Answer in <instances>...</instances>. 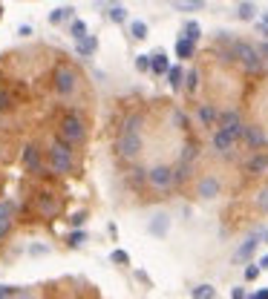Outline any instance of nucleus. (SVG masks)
Returning <instances> with one entry per match:
<instances>
[{
	"instance_id": "f257e3e1",
	"label": "nucleus",
	"mask_w": 268,
	"mask_h": 299,
	"mask_svg": "<svg viewBox=\"0 0 268 299\" xmlns=\"http://www.w3.org/2000/svg\"><path fill=\"white\" fill-rule=\"evenodd\" d=\"M139 127H142V115H127L124 127H121V135L116 141L118 156L124 161L139 159V153H142V132H139Z\"/></svg>"
},
{
	"instance_id": "f03ea898",
	"label": "nucleus",
	"mask_w": 268,
	"mask_h": 299,
	"mask_svg": "<svg viewBox=\"0 0 268 299\" xmlns=\"http://www.w3.org/2000/svg\"><path fill=\"white\" fill-rule=\"evenodd\" d=\"M49 167H52L58 176L72 173V144L70 141H63L61 135L49 144Z\"/></svg>"
},
{
	"instance_id": "7ed1b4c3",
	"label": "nucleus",
	"mask_w": 268,
	"mask_h": 299,
	"mask_svg": "<svg viewBox=\"0 0 268 299\" xmlns=\"http://www.w3.org/2000/svg\"><path fill=\"white\" fill-rule=\"evenodd\" d=\"M231 58H237L248 72H257L259 66H262V55H259V49H254V46L245 44V41H237V44L231 46Z\"/></svg>"
},
{
	"instance_id": "20e7f679",
	"label": "nucleus",
	"mask_w": 268,
	"mask_h": 299,
	"mask_svg": "<svg viewBox=\"0 0 268 299\" xmlns=\"http://www.w3.org/2000/svg\"><path fill=\"white\" fill-rule=\"evenodd\" d=\"M61 138L70 141L72 147L87 138V127H84V121H81L78 115H63L61 118Z\"/></svg>"
},
{
	"instance_id": "39448f33",
	"label": "nucleus",
	"mask_w": 268,
	"mask_h": 299,
	"mask_svg": "<svg viewBox=\"0 0 268 299\" xmlns=\"http://www.w3.org/2000/svg\"><path fill=\"white\" fill-rule=\"evenodd\" d=\"M147 181H150L153 190H170V187L176 184V173L168 164H156V167L147 170Z\"/></svg>"
},
{
	"instance_id": "423d86ee",
	"label": "nucleus",
	"mask_w": 268,
	"mask_h": 299,
	"mask_svg": "<svg viewBox=\"0 0 268 299\" xmlns=\"http://www.w3.org/2000/svg\"><path fill=\"white\" fill-rule=\"evenodd\" d=\"M78 87V78H75V72L70 66H58L55 69V89H58V95H72Z\"/></svg>"
},
{
	"instance_id": "0eeeda50",
	"label": "nucleus",
	"mask_w": 268,
	"mask_h": 299,
	"mask_svg": "<svg viewBox=\"0 0 268 299\" xmlns=\"http://www.w3.org/2000/svg\"><path fill=\"white\" fill-rule=\"evenodd\" d=\"M219 130L233 135V138H240L242 132H245V124H242L240 113H237V109H228V113L219 115Z\"/></svg>"
},
{
	"instance_id": "6e6552de",
	"label": "nucleus",
	"mask_w": 268,
	"mask_h": 299,
	"mask_svg": "<svg viewBox=\"0 0 268 299\" xmlns=\"http://www.w3.org/2000/svg\"><path fill=\"white\" fill-rule=\"evenodd\" d=\"M35 207H38V213L44 216V219H55L58 213H61V202H58V196L55 193H38V202H35Z\"/></svg>"
},
{
	"instance_id": "1a4fd4ad",
	"label": "nucleus",
	"mask_w": 268,
	"mask_h": 299,
	"mask_svg": "<svg viewBox=\"0 0 268 299\" xmlns=\"http://www.w3.org/2000/svg\"><path fill=\"white\" fill-rule=\"evenodd\" d=\"M219 190H222V184H219V178H216V176H202V178H199V184H196V196H199V199H216Z\"/></svg>"
},
{
	"instance_id": "9d476101",
	"label": "nucleus",
	"mask_w": 268,
	"mask_h": 299,
	"mask_svg": "<svg viewBox=\"0 0 268 299\" xmlns=\"http://www.w3.org/2000/svg\"><path fill=\"white\" fill-rule=\"evenodd\" d=\"M23 167H26L29 173H35V176H41V170H44V164H41V150H38L35 144H26V147H23Z\"/></svg>"
},
{
	"instance_id": "9b49d317",
	"label": "nucleus",
	"mask_w": 268,
	"mask_h": 299,
	"mask_svg": "<svg viewBox=\"0 0 268 299\" xmlns=\"http://www.w3.org/2000/svg\"><path fill=\"white\" fill-rule=\"evenodd\" d=\"M12 216H15V202H12V199H3V202H0V239L12 230Z\"/></svg>"
},
{
	"instance_id": "f8f14e48",
	"label": "nucleus",
	"mask_w": 268,
	"mask_h": 299,
	"mask_svg": "<svg viewBox=\"0 0 268 299\" xmlns=\"http://www.w3.org/2000/svg\"><path fill=\"white\" fill-rule=\"evenodd\" d=\"M259 242H262V236H259V233H257V236H251V239H245V242L237 247V253H233V262L240 265V262H245V259H251V253L257 250Z\"/></svg>"
},
{
	"instance_id": "ddd939ff",
	"label": "nucleus",
	"mask_w": 268,
	"mask_h": 299,
	"mask_svg": "<svg viewBox=\"0 0 268 299\" xmlns=\"http://www.w3.org/2000/svg\"><path fill=\"white\" fill-rule=\"evenodd\" d=\"M233 144H237V138H233V135H228V132H222V130L214 132V150H216V153L228 156V153L233 150Z\"/></svg>"
},
{
	"instance_id": "4468645a",
	"label": "nucleus",
	"mask_w": 268,
	"mask_h": 299,
	"mask_svg": "<svg viewBox=\"0 0 268 299\" xmlns=\"http://www.w3.org/2000/svg\"><path fill=\"white\" fill-rule=\"evenodd\" d=\"M170 69H173V66L168 63V55H164V52L150 55V72H156V75H168Z\"/></svg>"
},
{
	"instance_id": "2eb2a0df",
	"label": "nucleus",
	"mask_w": 268,
	"mask_h": 299,
	"mask_svg": "<svg viewBox=\"0 0 268 299\" xmlns=\"http://www.w3.org/2000/svg\"><path fill=\"white\" fill-rule=\"evenodd\" d=\"M199 121L205 124V127L219 124V113H216V106H211V104H202V106H199Z\"/></svg>"
},
{
	"instance_id": "dca6fc26",
	"label": "nucleus",
	"mask_w": 268,
	"mask_h": 299,
	"mask_svg": "<svg viewBox=\"0 0 268 299\" xmlns=\"http://www.w3.org/2000/svg\"><path fill=\"white\" fill-rule=\"evenodd\" d=\"M245 170H248V173H254V176H257V173H265V170H268V156H265V153L251 156V161L245 164Z\"/></svg>"
},
{
	"instance_id": "f3484780",
	"label": "nucleus",
	"mask_w": 268,
	"mask_h": 299,
	"mask_svg": "<svg viewBox=\"0 0 268 299\" xmlns=\"http://www.w3.org/2000/svg\"><path fill=\"white\" fill-rule=\"evenodd\" d=\"M95 49H98V38H95V35H89V38H84L81 44H75V52H78L81 58H89Z\"/></svg>"
},
{
	"instance_id": "a211bd4d",
	"label": "nucleus",
	"mask_w": 268,
	"mask_h": 299,
	"mask_svg": "<svg viewBox=\"0 0 268 299\" xmlns=\"http://www.w3.org/2000/svg\"><path fill=\"white\" fill-rule=\"evenodd\" d=\"M242 135H245V141H248L254 150L265 144V132L259 130V127H245V132H242Z\"/></svg>"
},
{
	"instance_id": "6ab92c4d",
	"label": "nucleus",
	"mask_w": 268,
	"mask_h": 299,
	"mask_svg": "<svg viewBox=\"0 0 268 299\" xmlns=\"http://www.w3.org/2000/svg\"><path fill=\"white\" fill-rule=\"evenodd\" d=\"M168 228H170V219L164 216V213L153 216V221H150V233H153V236H164V233H168Z\"/></svg>"
},
{
	"instance_id": "aec40b11",
	"label": "nucleus",
	"mask_w": 268,
	"mask_h": 299,
	"mask_svg": "<svg viewBox=\"0 0 268 299\" xmlns=\"http://www.w3.org/2000/svg\"><path fill=\"white\" fill-rule=\"evenodd\" d=\"M190 296L193 299H216V288L214 285H196V288L190 290Z\"/></svg>"
},
{
	"instance_id": "412c9836",
	"label": "nucleus",
	"mask_w": 268,
	"mask_h": 299,
	"mask_svg": "<svg viewBox=\"0 0 268 299\" xmlns=\"http://www.w3.org/2000/svg\"><path fill=\"white\" fill-rule=\"evenodd\" d=\"M193 52H196V44H190L185 38L176 44V58H182V61H185V58H193Z\"/></svg>"
},
{
	"instance_id": "4be33fe9",
	"label": "nucleus",
	"mask_w": 268,
	"mask_h": 299,
	"mask_svg": "<svg viewBox=\"0 0 268 299\" xmlns=\"http://www.w3.org/2000/svg\"><path fill=\"white\" fill-rule=\"evenodd\" d=\"M70 35H72V41H75V44H81L84 38H89L87 35V26H84V20H75V23H72V26H70Z\"/></svg>"
},
{
	"instance_id": "5701e85b",
	"label": "nucleus",
	"mask_w": 268,
	"mask_h": 299,
	"mask_svg": "<svg viewBox=\"0 0 268 299\" xmlns=\"http://www.w3.org/2000/svg\"><path fill=\"white\" fill-rule=\"evenodd\" d=\"M199 32H202V29H199L196 20H188V23H185V41L196 44V41H199Z\"/></svg>"
},
{
	"instance_id": "b1692460",
	"label": "nucleus",
	"mask_w": 268,
	"mask_h": 299,
	"mask_svg": "<svg viewBox=\"0 0 268 299\" xmlns=\"http://www.w3.org/2000/svg\"><path fill=\"white\" fill-rule=\"evenodd\" d=\"M130 35H133L136 41H144V38H147V23H144V20H133V23H130Z\"/></svg>"
},
{
	"instance_id": "393cba45",
	"label": "nucleus",
	"mask_w": 268,
	"mask_h": 299,
	"mask_svg": "<svg viewBox=\"0 0 268 299\" xmlns=\"http://www.w3.org/2000/svg\"><path fill=\"white\" fill-rule=\"evenodd\" d=\"M12 106H15V95L9 89H0V113H9Z\"/></svg>"
},
{
	"instance_id": "a878e982",
	"label": "nucleus",
	"mask_w": 268,
	"mask_h": 299,
	"mask_svg": "<svg viewBox=\"0 0 268 299\" xmlns=\"http://www.w3.org/2000/svg\"><path fill=\"white\" fill-rule=\"evenodd\" d=\"M205 3L202 0H188V3H173V9H179V12H196V9H202Z\"/></svg>"
},
{
	"instance_id": "bb28decb",
	"label": "nucleus",
	"mask_w": 268,
	"mask_h": 299,
	"mask_svg": "<svg viewBox=\"0 0 268 299\" xmlns=\"http://www.w3.org/2000/svg\"><path fill=\"white\" fill-rule=\"evenodd\" d=\"M254 3H240V6H237V15H240L242 20H254Z\"/></svg>"
},
{
	"instance_id": "cd10ccee",
	"label": "nucleus",
	"mask_w": 268,
	"mask_h": 299,
	"mask_svg": "<svg viewBox=\"0 0 268 299\" xmlns=\"http://www.w3.org/2000/svg\"><path fill=\"white\" fill-rule=\"evenodd\" d=\"M168 81H170V87L173 89L182 87V66H173V69L168 72Z\"/></svg>"
},
{
	"instance_id": "c85d7f7f",
	"label": "nucleus",
	"mask_w": 268,
	"mask_h": 299,
	"mask_svg": "<svg viewBox=\"0 0 268 299\" xmlns=\"http://www.w3.org/2000/svg\"><path fill=\"white\" fill-rule=\"evenodd\" d=\"M110 20L124 23V20H127V9H124V6H113V9H110Z\"/></svg>"
},
{
	"instance_id": "c756f323",
	"label": "nucleus",
	"mask_w": 268,
	"mask_h": 299,
	"mask_svg": "<svg viewBox=\"0 0 268 299\" xmlns=\"http://www.w3.org/2000/svg\"><path fill=\"white\" fill-rule=\"evenodd\" d=\"M185 87H188V92H196V87H199V72H196V69H190V72H188V78H185Z\"/></svg>"
},
{
	"instance_id": "7c9ffc66",
	"label": "nucleus",
	"mask_w": 268,
	"mask_h": 299,
	"mask_svg": "<svg viewBox=\"0 0 268 299\" xmlns=\"http://www.w3.org/2000/svg\"><path fill=\"white\" fill-rule=\"evenodd\" d=\"M257 210H259V213H268V187H265V190H259V196H257Z\"/></svg>"
},
{
	"instance_id": "2f4dec72",
	"label": "nucleus",
	"mask_w": 268,
	"mask_h": 299,
	"mask_svg": "<svg viewBox=\"0 0 268 299\" xmlns=\"http://www.w3.org/2000/svg\"><path fill=\"white\" fill-rule=\"evenodd\" d=\"M173 173H176V181H185L190 173V164H185V161H179V167H173Z\"/></svg>"
},
{
	"instance_id": "473e14b6",
	"label": "nucleus",
	"mask_w": 268,
	"mask_h": 299,
	"mask_svg": "<svg viewBox=\"0 0 268 299\" xmlns=\"http://www.w3.org/2000/svg\"><path fill=\"white\" fill-rule=\"evenodd\" d=\"M87 242V236H84V230H75V233H70V247H81Z\"/></svg>"
},
{
	"instance_id": "72a5a7b5",
	"label": "nucleus",
	"mask_w": 268,
	"mask_h": 299,
	"mask_svg": "<svg viewBox=\"0 0 268 299\" xmlns=\"http://www.w3.org/2000/svg\"><path fill=\"white\" fill-rule=\"evenodd\" d=\"M193 159H196V144H188V147L182 150V161H185V164H190Z\"/></svg>"
},
{
	"instance_id": "f704fd0d",
	"label": "nucleus",
	"mask_w": 268,
	"mask_h": 299,
	"mask_svg": "<svg viewBox=\"0 0 268 299\" xmlns=\"http://www.w3.org/2000/svg\"><path fill=\"white\" fill-rule=\"evenodd\" d=\"M136 69H139V72L150 69V55H139V58H136Z\"/></svg>"
},
{
	"instance_id": "c9c22d12",
	"label": "nucleus",
	"mask_w": 268,
	"mask_h": 299,
	"mask_svg": "<svg viewBox=\"0 0 268 299\" xmlns=\"http://www.w3.org/2000/svg\"><path fill=\"white\" fill-rule=\"evenodd\" d=\"M72 9H66V6H61V9H55L52 15H49V20H52V23H61L63 18H66V15H70Z\"/></svg>"
},
{
	"instance_id": "e433bc0d",
	"label": "nucleus",
	"mask_w": 268,
	"mask_h": 299,
	"mask_svg": "<svg viewBox=\"0 0 268 299\" xmlns=\"http://www.w3.org/2000/svg\"><path fill=\"white\" fill-rule=\"evenodd\" d=\"M110 259H113V262H118V265H127V262H130V256H127L124 250H113V256H110Z\"/></svg>"
},
{
	"instance_id": "4c0bfd02",
	"label": "nucleus",
	"mask_w": 268,
	"mask_h": 299,
	"mask_svg": "<svg viewBox=\"0 0 268 299\" xmlns=\"http://www.w3.org/2000/svg\"><path fill=\"white\" fill-rule=\"evenodd\" d=\"M259 271H262V268H259V265H248V268H245V279H257L259 276Z\"/></svg>"
},
{
	"instance_id": "58836bf2",
	"label": "nucleus",
	"mask_w": 268,
	"mask_h": 299,
	"mask_svg": "<svg viewBox=\"0 0 268 299\" xmlns=\"http://www.w3.org/2000/svg\"><path fill=\"white\" fill-rule=\"evenodd\" d=\"M15 296V288L12 285H0V299H12Z\"/></svg>"
},
{
	"instance_id": "ea45409f",
	"label": "nucleus",
	"mask_w": 268,
	"mask_h": 299,
	"mask_svg": "<svg viewBox=\"0 0 268 299\" xmlns=\"http://www.w3.org/2000/svg\"><path fill=\"white\" fill-rule=\"evenodd\" d=\"M84 219H87L84 213H75V216L70 219V225H72V228H81V225H84Z\"/></svg>"
},
{
	"instance_id": "a19ab883",
	"label": "nucleus",
	"mask_w": 268,
	"mask_h": 299,
	"mask_svg": "<svg viewBox=\"0 0 268 299\" xmlns=\"http://www.w3.org/2000/svg\"><path fill=\"white\" fill-rule=\"evenodd\" d=\"M231 299H245V290H242V288H233L231 290Z\"/></svg>"
},
{
	"instance_id": "79ce46f5",
	"label": "nucleus",
	"mask_w": 268,
	"mask_h": 299,
	"mask_svg": "<svg viewBox=\"0 0 268 299\" xmlns=\"http://www.w3.org/2000/svg\"><path fill=\"white\" fill-rule=\"evenodd\" d=\"M173 121H176L179 127H185V124H188V118H185V115H182V113H176V115H173Z\"/></svg>"
},
{
	"instance_id": "37998d69",
	"label": "nucleus",
	"mask_w": 268,
	"mask_h": 299,
	"mask_svg": "<svg viewBox=\"0 0 268 299\" xmlns=\"http://www.w3.org/2000/svg\"><path fill=\"white\" fill-rule=\"evenodd\" d=\"M18 35H23V38L32 35V26H20V29H18Z\"/></svg>"
},
{
	"instance_id": "c03bdc74",
	"label": "nucleus",
	"mask_w": 268,
	"mask_h": 299,
	"mask_svg": "<svg viewBox=\"0 0 268 299\" xmlns=\"http://www.w3.org/2000/svg\"><path fill=\"white\" fill-rule=\"evenodd\" d=\"M259 268H265V271H268V253L262 256V259H259Z\"/></svg>"
},
{
	"instance_id": "a18cd8bd",
	"label": "nucleus",
	"mask_w": 268,
	"mask_h": 299,
	"mask_svg": "<svg viewBox=\"0 0 268 299\" xmlns=\"http://www.w3.org/2000/svg\"><path fill=\"white\" fill-rule=\"evenodd\" d=\"M251 299H268V290H259L257 296H251Z\"/></svg>"
},
{
	"instance_id": "49530a36",
	"label": "nucleus",
	"mask_w": 268,
	"mask_h": 299,
	"mask_svg": "<svg viewBox=\"0 0 268 299\" xmlns=\"http://www.w3.org/2000/svg\"><path fill=\"white\" fill-rule=\"evenodd\" d=\"M259 55H265V58H268V44H262V46H259Z\"/></svg>"
},
{
	"instance_id": "de8ad7c7",
	"label": "nucleus",
	"mask_w": 268,
	"mask_h": 299,
	"mask_svg": "<svg viewBox=\"0 0 268 299\" xmlns=\"http://www.w3.org/2000/svg\"><path fill=\"white\" fill-rule=\"evenodd\" d=\"M259 236H262V242H268V230H262V233H259Z\"/></svg>"
},
{
	"instance_id": "09e8293b",
	"label": "nucleus",
	"mask_w": 268,
	"mask_h": 299,
	"mask_svg": "<svg viewBox=\"0 0 268 299\" xmlns=\"http://www.w3.org/2000/svg\"><path fill=\"white\" fill-rule=\"evenodd\" d=\"M262 23H265V26H268V12H262Z\"/></svg>"
},
{
	"instance_id": "8fccbe9b",
	"label": "nucleus",
	"mask_w": 268,
	"mask_h": 299,
	"mask_svg": "<svg viewBox=\"0 0 268 299\" xmlns=\"http://www.w3.org/2000/svg\"><path fill=\"white\" fill-rule=\"evenodd\" d=\"M0 15H3V6H0Z\"/></svg>"
}]
</instances>
